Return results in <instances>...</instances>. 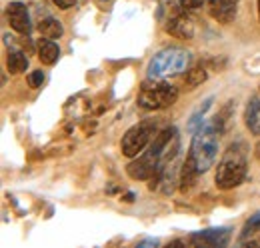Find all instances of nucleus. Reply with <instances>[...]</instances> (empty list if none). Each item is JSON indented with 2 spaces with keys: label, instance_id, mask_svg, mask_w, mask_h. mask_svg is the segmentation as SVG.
<instances>
[{
  "label": "nucleus",
  "instance_id": "1",
  "mask_svg": "<svg viewBox=\"0 0 260 248\" xmlns=\"http://www.w3.org/2000/svg\"><path fill=\"white\" fill-rule=\"evenodd\" d=\"M246 168H248L246 146L242 142L230 144L216 168L214 182L218 186V190H232L242 184V180L246 178Z\"/></svg>",
  "mask_w": 260,
  "mask_h": 248
},
{
  "label": "nucleus",
  "instance_id": "2",
  "mask_svg": "<svg viewBox=\"0 0 260 248\" xmlns=\"http://www.w3.org/2000/svg\"><path fill=\"white\" fill-rule=\"evenodd\" d=\"M218 126L214 122L204 124L194 132L192 144H190V158L194 160L196 168L200 174L208 172L218 156Z\"/></svg>",
  "mask_w": 260,
  "mask_h": 248
},
{
  "label": "nucleus",
  "instance_id": "3",
  "mask_svg": "<svg viewBox=\"0 0 260 248\" xmlns=\"http://www.w3.org/2000/svg\"><path fill=\"white\" fill-rule=\"evenodd\" d=\"M190 64V52L178 46H170L164 48L158 54L152 56V60L148 62V78H168V76H176L180 72L186 70V66Z\"/></svg>",
  "mask_w": 260,
  "mask_h": 248
},
{
  "label": "nucleus",
  "instance_id": "4",
  "mask_svg": "<svg viewBox=\"0 0 260 248\" xmlns=\"http://www.w3.org/2000/svg\"><path fill=\"white\" fill-rule=\"evenodd\" d=\"M178 100V90L172 84H166L158 78H148L142 82L138 92V106L144 110H160L166 106H172Z\"/></svg>",
  "mask_w": 260,
  "mask_h": 248
},
{
  "label": "nucleus",
  "instance_id": "5",
  "mask_svg": "<svg viewBox=\"0 0 260 248\" xmlns=\"http://www.w3.org/2000/svg\"><path fill=\"white\" fill-rule=\"evenodd\" d=\"M154 134H156V122L154 120H142V122L134 124L122 136V142H120L122 154L128 156V158H136L146 148V144L154 138Z\"/></svg>",
  "mask_w": 260,
  "mask_h": 248
},
{
  "label": "nucleus",
  "instance_id": "6",
  "mask_svg": "<svg viewBox=\"0 0 260 248\" xmlns=\"http://www.w3.org/2000/svg\"><path fill=\"white\" fill-rule=\"evenodd\" d=\"M162 168L164 166L156 158H152L148 152H144L142 156L134 158L128 166H126V174H128L132 180H150L152 176L160 174Z\"/></svg>",
  "mask_w": 260,
  "mask_h": 248
},
{
  "label": "nucleus",
  "instance_id": "7",
  "mask_svg": "<svg viewBox=\"0 0 260 248\" xmlns=\"http://www.w3.org/2000/svg\"><path fill=\"white\" fill-rule=\"evenodd\" d=\"M6 18H8V24L12 26V30H16L18 34H28L30 32L28 8L22 2H10L6 6Z\"/></svg>",
  "mask_w": 260,
  "mask_h": 248
},
{
  "label": "nucleus",
  "instance_id": "8",
  "mask_svg": "<svg viewBox=\"0 0 260 248\" xmlns=\"http://www.w3.org/2000/svg\"><path fill=\"white\" fill-rule=\"evenodd\" d=\"M230 238L228 228H212V230H202L190 236V242L198 246H224Z\"/></svg>",
  "mask_w": 260,
  "mask_h": 248
},
{
  "label": "nucleus",
  "instance_id": "9",
  "mask_svg": "<svg viewBox=\"0 0 260 248\" xmlns=\"http://www.w3.org/2000/svg\"><path fill=\"white\" fill-rule=\"evenodd\" d=\"M166 32L176 36V38H182V40H190L194 36V24L190 18H186L184 14H174L172 18H168L166 22Z\"/></svg>",
  "mask_w": 260,
  "mask_h": 248
},
{
  "label": "nucleus",
  "instance_id": "10",
  "mask_svg": "<svg viewBox=\"0 0 260 248\" xmlns=\"http://www.w3.org/2000/svg\"><path fill=\"white\" fill-rule=\"evenodd\" d=\"M210 14L222 24H230L236 18V2L234 0H208Z\"/></svg>",
  "mask_w": 260,
  "mask_h": 248
},
{
  "label": "nucleus",
  "instance_id": "11",
  "mask_svg": "<svg viewBox=\"0 0 260 248\" xmlns=\"http://www.w3.org/2000/svg\"><path fill=\"white\" fill-rule=\"evenodd\" d=\"M242 246H260V212L250 218L242 232H240V240Z\"/></svg>",
  "mask_w": 260,
  "mask_h": 248
},
{
  "label": "nucleus",
  "instance_id": "12",
  "mask_svg": "<svg viewBox=\"0 0 260 248\" xmlns=\"http://www.w3.org/2000/svg\"><path fill=\"white\" fill-rule=\"evenodd\" d=\"M198 168H196L194 160L188 156L184 162H182V166H180V178H178V184H180V190L182 192H188V190H192V186L196 184V178H198Z\"/></svg>",
  "mask_w": 260,
  "mask_h": 248
},
{
  "label": "nucleus",
  "instance_id": "13",
  "mask_svg": "<svg viewBox=\"0 0 260 248\" xmlns=\"http://www.w3.org/2000/svg\"><path fill=\"white\" fill-rule=\"evenodd\" d=\"M244 122L248 126V130L252 134L260 136V98L258 96H252L246 104V110H244Z\"/></svg>",
  "mask_w": 260,
  "mask_h": 248
},
{
  "label": "nucleus",
  "instance_id": "14",
  "mask_svg": "<svg viewBox=\"0 0 260 248\" xmlns=\"http://www.w3.org/2000/svg\"><path fill=\"white\" fill-rule=\"evenodd\" d=\"M58 56H60V50H58V46H56L50 38L38 42V58H40L42 64L52 66L54 62L58 60Z\"/></svg>",
  "mask_w": 260,
  "mask_h": 248
},
{
  "label": "nucleus",
  "instance_id": "15",
  "mask_svg": "<svg viewBox=\"0 0 260 248\" xmlns=\"http://www.w3.org/2000/svg\"><path fill=\"white\" fill-rule=\"evenodd\" d=\"M176 176H178V170H176V164L170 160V164L166 162L162 168V172H160V188H162V192L168 196V194H172L174 192V188H176Z\"/></svg>",
  "mask_w": 260,
  "mask_h": 248
},
{
  "label": "nucleus",
  "instance_id": "16",
  "mask_svg": "<svg viewBox=\"0 0 260 248\" xmlns=\"http://www.w3.org/2000/svg\"><path fill=\"white\" fill-rule=\"evenodd\" d=\"M38 30H40V34H42L44 38H50V40L60 38V36L64 34L62 24H60L56 18H50V16H46L44 20H40V22H38Z\"/></svg>",
  "mask_w": 260,
  "mask_h": 248
},
{
  "label": "nucleus",
  "instance_id": "17",
  "mask_svg": "<svg viewBox=\"0 0 260 248\" xmlns=\"http://www.w3.org/2000/svg\"><path fill=\"white\" fill-rule=\"evenodd\" d=\"M6 66H8V72L20 74V72H24L28 68V58L20 50H10L8 52V58H6Z\"/></svg>",
  "mask_w": 260,
  "mask_h": 248
},
{
  "label": "nucleus",
  "instance_id": "18",
  "mask_svg": "<svg viewBox=\"0 0 260 248\" xmlns=\"http://www.w3.org/2000/svg\"><path fill=\"white\" fill-rule=\"evenodd\" d=\"M206 78H208L206 68L196 66L192 70H188V74H186V84H188L190 88H194V86H200L202 82H206Z\"/></svg>",
  "mask_w": 260,
  "mask_h": 248
},
{
  "label": "nucleus",
  "instance_id": "19",
  "mask_svg": "<svg viewBox=\"0 0 260 248\" xmlns=\"http://www.w3.org/2000/svg\"><path fill=\"white\" fill-rule=\"evenodd\" d=\"M42 82H44V72H42V70H34V72H30V76H28V84H30V88H40Z\"/></svg>",
  "mask_w": 260,
  "mask_h": 248
},
{
  "label": "nucleus",
  "instance_id": "20",
  "mask_svg": "<svg viewBox=\"0 0 260 248\" xmlns=\"http://www.w3.org/2000/svg\"><path fill=\"white\" fill-rule=\"evenodd\" d=\"M204 2L206 0H180V6L184 10H198V8H202Z\"/></svg>",
  "mask_w": 260,
  "mask_h": 248
},
{
  "label": "nucleus",
  "instance_id": "21",
  "mask_svg": "<svg viewBox=\"0 0 260 248\" xmlns=\"http://www.w3.org/2000/svg\"><path fill=\"white\" fill-rule=\"evenodd\" d=\"M58 8H62V10H68V8H72L74 4H76V0H52Z\"/></svg>",
  "mask_w": 260,
  "mask_h": 248
},
{
  "label": "nucleus",
  "instance_id": "22",
  "mask_svg": "<svg viewBox=\"0 0 260 248\" xmlns=\"http://www.w3.org/2000/svg\"><path fill=\"white\" fill-rule=\"evenodd\" d=\"M122 200H124V202H132V200H134V194H132V192H128V194H126Z\"/></svg>",
  "mask_w": 260,
  "mask_h": 248
},
{
  "label": "nucleus",
  "instance_id": "23",
  "mask_svg": "<svg viewBox=\"0 0 260 248\" xmlns=\"http://www.w3.org/2000/svg\"><path fill=\"white\" fill-rule=\"evenodd\" d=\"M254 152H256V156H258V160H260V142L256 144V148H254Z\"/></svg>",
  "mask_w": 260,
  "mask_h": 248
},
{
  "label": "nucleus",
  "instance_id": "24",
  "mask_svg": "<svg viewBox=\"0 0 260 248\" xmlns=\"http://www.w3.org/2000/svg\"><path fill=\"white\" fill-rule=\"evenodd\" d=\"M258 18H260V0H258Z\"/></svg>",
  "mask_w": 260,
  "mask_h": 248
}]
</instances>
